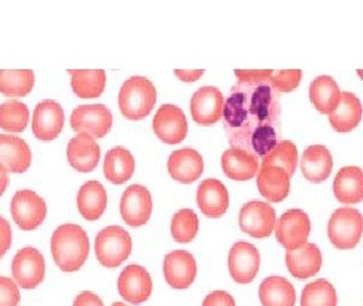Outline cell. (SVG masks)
<instances>
[{
    "mask_svg": "<svg viewBox=\"0 0 363 306\" xmlns=\"http://www.w3.org/2000/svg\"><path fill=\"white\" fill-rule=\"evenodd\" d=\"M281 108L269 82L234 85L223 107V122L230 144L264 157L279 139Z\"/></svg>",
    "mask_w": 363,
    "mask_h": 306,
    "instance_id": "cell-1",
    "label": "cell"
},
{
    "mask_svg": "<svg viewBox=\"0 0 363 306\" xmlns=\"http://www.w3.org/2000/svg\"><path fill=\"white\" fill-rule=\"evenodd\" d=\"M50 247L55 264L64 272L81 269L90 252L88 234L75 224L58 227L51 237Z\"/></svg>",
    "mask_w": 363,
    "mask_h": 306,
    "instance_id": "cell-2",
    "label": "cell"
},
{
    "mask_svg": "<svg viewBox=\"0 0 363 306\" xmlns=\"http://www.w3.org/2000/svg\"><path fill=\"white\" fill-rule=\"evenodd\" d=\"M157 90L150 79L132 76L125 81L118 94V105L123 116L140 120L151 113L156 105Z\"/></svg>",
    "mask_w": 363,
    "mask_h": 306,
    "instance_id": "cell-3",
    "label": "cell"
},
{
    "mask_svg": "<svg viewBox=\"0 0 363 306\" xmlns=\"http://www.w3.org/2000/svg\"><path fill=\"white\" fill-rule=\"evenodd\" d=\"M94 251L101 266L117 268L130 256L132 238L123 227H106L96 235Z\"/></svg>",
    "mask_w": 363,
    "mask_h": 306,
    "instance_id": "cell-4",
    "label": "cell"
},
{
    "mask_svg": "<svg viewBox=\"0 0 363 306\" xmlns=\"http://www.w3.org/2000/svg\"><path fill=\"white\" fill-rule=\"evenodd\" d=\"M327 230L329 241L336 249H354L362 236V215L354 208H340L329 219Z\"/></svg>",
    "mask_w": 363,
    "mask_h": 306,
    "instance_id": "cell-5",
    "label": "cell"
},
{
    "mask_svg": "<svg viewBox=\"0 0 363 306\" xmlns=\"http://www.w3.org/2000/svg\"><path fill=\"white\" fill-rule=\"evenodd\" d=\"M11 217L21 230H37L47 215V204L41 196L31 190L15 193L11 202Z\"/></svg>",
    "mask_w": 363,
    "mask_h": 306,
    "instance_id": "cell-6",
    "label": "cell"
},
{
    "mask_svg": "<svg viewBox=\"0 0 363 306\" xmlns=\"http://www.w3.org/2000/svg\"><path fill=\"white\" fill-rule=\"evenodd\" d=\"M111 125V111L101 103L79 106L71 115L72 128L79 133L89 134L94 139L107 135Z\"/></svg>",
    "mask_w": 363,
    "mask_h": 306,
    "instance_id": "cell-7",
    "label": "cell"
},
{
    "mask_svg": "<svg viewBox=\"0 0 363 306\" xmlns=\"http://www.w3.org/2000/svg\"><path fill=\"white\" fill-rule=\"evenodd\" d=\"M276 238L281 246L296 249L308 243L311 224L309 215L303 210L291 209L275 222Z\"/></svg>",
    "mask_w": 363,
    "mask_h": 306,
    "instance_id": "cell-8",
    "label": "cell"
},
{
    "mask_svg": "<svg viewBox=\"0 0 363 306\" xmlns=\"http://www.w3.org/2000/svg\"><path fill=\"white\" fill-rule=\"evenodd\" d=\"M45 258L34 247L20 249L11 262V273L23 289H34L43 283L45 278Z\"/></svg>",
    "mask_w": 363,
    "mask_h": 306,
    "instance_id": "cell-9",
    "label": "cell"
},
{
    "mask_svg": "<svg viewBox=\"0 0 363 306\" xmlns=\"http://www.w3.org/2000/svg\"><path fill=\"white\" fill-rule=\"evenodd\" d=\"M238 222L241 230L251 237H269L275 227L276 211L266 202L250 201L242 207Z\"/></svg>",
    "mask_w": 363,
    "mask_h": 306,
    "instance_id": "cell-10",
    "label": "cell"
},
{
    "mask_svg": "<svg viewBox=\"0 0 363 306\" xmlns=\"http://www.w3.org/2000/svg\"><path fill=\"white\" fill-rule=\"evenodd\" d=\"M152 213V198L147 187L134 184L128 186L121 198V215L130 227L147 224Z\"/></svg>",
    "mask_w": 363,
    "mask_h": 306,
    "instance_id": "cell-11",
    "label": "cell"
},
{
    "mask_svg": "<svg viewBox=\"0 0 363 306\" xmlns=\"http://www.w3.org/2000/svg\"><path fill=\"white\" fill-rule=\"evenodd\" d=\"M152 128L156 135L166 144H179L186 137V117L181 108L166 103L157 110Z\"/></svg>",
    "mask_w": 363,
    "mask_h": 306,
    "instance_id": "cell-12",
    "label": "cell"
},
{
    "mask_svg": "<svg viewBox=\"0 0 363 306\" xmlns=\"http://www.w3.org/2000/svg\"><path fill=\"white\" fill-rule=\"evenodd\" d=\"M65 123L62 106L55 100H43L34 108L32 132L41 141H51L60 135Z\"/></svg>",
    "mask_w": 363,
    "mask_h": 306,
    "instance_id": "cell-13",
    "label": "cell"
},
{
    "mask_svg": "<svg viewBox=\"0 0 363 306\" xmlns=\"http://www.w3.org/2000/svg\"><path fill=\"white\" fill-rule=\"evenodd\" d=\"M228 268L234 281L241 285L250 283L258 275L260 254L253 244L238 242L228 255Z\"/></svg>",
    "mask_w": 363,
    "mask_h": 306,
    "instance_id": "cell-14",
    "label": "cell"
},
{
    "mask_svg": "<svg viewBox=\"0 0 363 306\" xmlns=\"http://www.w3.org/2000/svg\"><path fill=\"white\" fill-rule=\"evenodd\" d=\"M117 287L119 295L126 302L138 305L150 298L152 280L145 268L138 264H130L121 272Z\"/></svg>",
    "mask_w": 363,
    "mask_h": 306,
    "instance_id": "cell-15",
    "label": "cell"
},
{
    "mask_svg": "<svg viewBox=\"0 0 363 306\" xmlns=\"http://www.w3.org/2000/svg\"><path fill=\"white\" fill-rule=\"evenodd\" d=\"M224 107V96L215 86H202L193 94L191 99V115L200 125H213L221 118Z\"/></svg>",
    "mask_w": 363,
    "mask_h": 306,
    "instance_id": "cell-16",
    "label": "cell"
},
{
    "mask_svg": "<svg viewBox=\"0 0 363 306\" xmlns=\"http://www.w3.org/2000/svg\"><path fill=\"white\" fill-rule=\"evenodd\" d=\"M164 276L172 288L186 289L196 277V262L186 251L168 253L164 260Z\"/></svg>",
    "mask_w": 363,
    "mask_h": 306,
    "instance_id": "cell-17",
    "label": "cell"
},
{
    "mask_svg": "<svg viewBox=\"0 0 363 306\" xmlns=\"http://www.w3.org/2000/svg\"><path fill=\"white\" fill-rule=\"evenodd\" d=\"M167 167L173 179L182 184H191L203 173V159L194 149L184 147L170 154Z\"/></svg>",
    "mask_w": 363,
    "mask_h": 306,
    "instance_id": "cell-18",
    "label": "cell"
},
{
    "mask_svg": "<svg viewBox=\"0 0 363 306\" xmlns=\"http://www.w3.org/2000/svg\"><path fill=\"white\" fill-rule=\"evenodd\" d=\"M196 202L204 215L209 218H219L228 209L230 196L226 186L218 179H204L199 185Z\"/></svg>",
    "mask_w": 363,
    "mask_h": 306,
    "instance_id": "cell-19",
    "label": "cell"
},
{
    "mask_svg": "<svg viewBox=\"0 0 363 306\" xmlns=\"http://www.w3.org/2000/svg\"><path fill=\"white\" fill-rule=\"evenodd\" d=\"M32 162L31 149L18 136L0 134V164L11 173L22 174Z\"/></svg>",
    "mask_w": 363,
    "mask_h": 306,
    "instance_id": "cell-20",
    "label": "cell"
},
{
    "mask_svg": "<svg viewBox=\"0 0 363 306\" xmlns=\"http://www.w3.org/2000/svg\"><path fill=\"white\" fill-rule=\"evenodd\" d=\"M67 159L74 169L90 173L100 160L99 144L89 134L79 133L68 142Z\"/></svg>",
    "mask_w": 363,
    "mask_h": 306,
    "instance_id": "cell-21",
    "label": "cell"
},
{
    "mask_svg": "<svg viewBox=\"0 0 363 306\" xmlns=\"http://www.w3.org/2000/svg\"><path fill=\"white\" fill-rule=\"evenodd\" d=\"M323 264L320 249L313 243H306L286 252V266L289 273L301 280L317 275Z\"/></svg>",
    "mask_w": 363,
    "mask_h": 306,
    "instance_id": "cell-22",
    "label": "cell"
},
{
    "mask_svg": "<svg viewBox=\"0 0 363 306\" xmlns=\"http://www.w3.org/2000/svg\"><path fill=\"white\" fill-rule=\"evenodd\" d=\"M258 171L257 185L261 196L275 203L287 198L291 190V177L285 170L275 166H261Z\"/></svg>",
    "mask_w": 363,
    "mask_h": 306,
    "instance_id": "cell-23",
    "label": "cell"
},
{
    "mask_svg": "<svg viewBox=\"0 0 363 306\" xmlns=\"http://www.w3.org/2000/svg\"><path fill=\"white\" fill-rule=\"evenodd\" d=\"M221 167L228 178L238 181H249L258 173L259 158L252 153L230 147L221 156Z\"/></svg>",
    "mask_w": 363,
    "mask_h": 306,
    "instance_id": "cell-24",
    "label": "cell"
},
{
    "mask_svg": "<svg viewBox=\"0 0 363 306\" xmlns=\"http://www.w3.org/2000/svg\"><path fill=\"white\" fill-rule=\"evenodd\" d=\"M301 169L308 181L323 183L332 174V154L325 145H310L302 154Z\"/></svg>",
    "mask_w": 363,
    "mask_h": 306,
    "instance_id": "cell-25",
    "label": "cell"
},
{
    "mask_svg": "<svg viewBox=\"0 0 363 306\" xmlns=\"http://www.w3.org/2000/svg\"><path fill=\"white\" fill-rule=\"evenodd\" d=\"M335 198L340 203L354 204L362 201L363 174L362 170L354 166L340 168L333 184Z\"/></svg>",
    "mask_w": 363,
    "mask_h": 306,
    "instance_id": "cell-26",
    "label": "cell"
},
{
    "mask_svg": "<svg viewBox=\"0 0 363 306\" xmlns=\"http://www.w3.org/2000/svg\"><path fill=\"white\" fill-rule=\"evenodd\" d=\"M107 201L105 187L98 181H86L77 193V208L86 220H98L105 212Z\"/></svg>",
    "mask_w": 363,
    "mask_h": 306,
    "instance_id": "cell-27",
    "label": "cell"
},
{
    "mask_svg": "<svg viewBox=\"0 0 363 306\" xmlns=\"http://www.w3.org/2000/svg\"><path fill=\"white\" fill-rule=\"evenodd\" d=\"M361 116L360 99L351 92H340V103L332 113H329V123L338 133H347L357 128Z\"/></svg>",
    "mask_w": 363,
    "mask_h": 306,
    "instance_id": "cell-28",
    "label": "cell"
},
{
    "mask_svg": "<svg viewBox=\"0 0 363 306\" xmlns=\"http://www.w3.org/2000/svg\"><path fill=\"white\" fill-rule=\"evenodd\" d=\"M135 159L133 154L122 147H113L106 153L104 174L113 184H124L133 175Z\"/></svg>",
    "mask_w": 363,
    "mask_h": 306,
    "instance_id": "cell-29",
    "label": "cell"
},
{
    "mask_svg": "<svg viewBox=\"0 0 363 306\" xmlns=\"http://www.w3.org/2000/svg\"><path fill=\"white\" fill-rule=\"evenodd\" d=\"M310 100L319 113L329 115L337 108L340 90L337 83L328 75L315 77L310 84Z\"/></svg>",
    "mask_w": 363,
    "mask_h": 306,
    "instance_id": "cell-30",
    "label": "cell"
},
{
    "mask_svg": "<svg viewBox=\"0 0 363 306\" xmlns=\"http://www.w3.org/2000/svg\"><path fill=\"white\" fill-rule=\"evenodd\" d=\"M259 298L262 306H294L296 293L287 279L272 276L261 283Z\"/></svg>",
    "mask_w": 363,
    "mask_h": 306,
    "instance_id": "cell-31",
    "label": "cell"
},
{
    "mask_svg": "<svg viewBox=\"0 0 363 306\" xmlns=\"http://www.w3.org/2000/svg\"><path fill=\"white\" fill-rule=\"evenodd\" d=\"M71 75V85L74 94L82 99L98 98L106 86V73L96 71H68Z\"/></svg>",
    "mask_w": 363,
    "mask_h": 306,
    "instance_id": "cell-32",
    "label": "cell"
},
{
    "mask_svg": "<svg viewBox=\"0 0 363 306\" xmlns=\"http://www.w3.org/2000/svg\"><path fill=\"white\" fill-rule=\"evenodd\" d=\"M298 154L296 145L289 140L278 141L269 152L264 154L261 160V166H275L281 168L292 177L298 167Z\"/></svg>",
    "mask_w": 363,
    "mask_h": 306,
    "instance_id": "cell-33",
    "label": "cell"
},
{
    "mask_svg": "<svg viewBox=\"0 0 363 306\" xmlns=\"http://www.w3.org/2000/svg\"><path fill=\"white\" fill-rule=\"evenodd\" d=\"M30 119L28 106L17 100H9L0 105V128L11 133L26 130Z\"/></svg>",
    "mask_w": 363,
    "mask_h": 306,
    "instance_id": "cell-34",
    "label": "cell"
},
{
    "mask_svg": "<svg viewBox=\"0 0 363 306\" xmlns=\"http://www.w3.org/2000/svg\"><path fill=\"white\" fill-rule=\"evenodd\" d=\"M34 86V73L24 71H3L0 69V94L6 96H24Z\"/></svg>",
    "mask_w": 363,
    "mask_h": 306,
    "instance_id": "cell-35",
    "label": "cell"
},
{
    "mask_svg": "<svg viewBox=\"0 0 363 306\" xmlns=\"http://www.w3.org/2000/svg\"><path fill=\"white\" fill-rule=\"evenodd\" d=\"M337 294L326 279H318L308 283L302 290L301 306H336Z\"/></svg>",
    "mask_w": 363,
    "mask_h": 306,
    "instance_id": "cell-36",
    "label": "cell"
},
{
    "mask_svg": "<svg viewBox=\"0 0 363 306\" xmlns=\"http://www.w3.org/2000/svg\"><path fill=\"white\" fill-rule=\"evenodd\" d=\"M199 230V219L191 209H182L174 215L170 225V232L179 243H190Z\"/></svg>",
    "mask_w": 363,
    "mask_h": 306,
    "instance_id": "cell-37",
    "label": "cell"
},
{
    "mask_svg": "<svg viewBox=\"0 0 363 306\" xmlns=\"http://www.w3.org/2000/svg\"><path fill=\"white\" fill-rule=\"evenodd\" d=\"M301 79L302 71L300 69L272 72L269 84L276 92H291L298 88Z\"/></svg>",
    "mask_w": 363,
    "mask_h": 306,
    "instance_id": "cell-38",
    "label": "cell"
},
{
    "mask_svg": "<svg viewBox=\"0 0 363 306\" xmlns=\"http://www.w3.org/2000/svg\"><path fill=\"white\" fill-rule=\"evenodd\" d=\"M20 289L11 278L0 277V306H17L20 303Z\"/></svg>",
    "mask_w": 363,
    "mask_h": 306,
    "instance_id": "cell-39",
    "label": "cell"
},
{
    "mask_svg": "<svg viewBox=\"0 0 363 306\" xmlns=\"http://www.w3.org/2000/svg\"><path fill=\"white\" fill-rule=\"evenodd\" d=\"M272 72L270 69L267 71H238L234 72L238 82L247 83V84H260V83L269 82Z\"/></svg>",
    "mask_w": 363,
    "mask_h": 306,
    "instance_id": "cell-40",
    "label": "cell"
},
{
    "mask_svg": "<svg viewBox=\"0 0 363 306\" xmlns=\"http://www.w3.org/2000/svg\"><path fill=\"white\" fill-rule=\"evenodd\" d=\"M202 306H236L232 295L224 290H216L204 298Z\"/></svg>",
    "mask_w": 363,
    "mask_h": 306,
    "instance_id": "cell-41",
    "label": "cell"
},
{
    "mask_svg": "<svg viewBox=\"0 0 363 306\" xmlns=\"http://www.w3.org/2000/svg\"><path fill=\"white\" fill-rule=\"evenodd\" d=\"M11 244V228L9 221L0 215V259L9 251Z\"/></svg>",
    "mask_w": 363,
    "mask_h": 306,
    "instance_id": "cell-42",
    "label": "cell"
},
{
    "mask_svg": "<svg viewBox=\"0 0 363 306\" xmlns=\"http://www.w3.org/2000/svg\"><path fill=\"white\" fill-rule=\"evenodd\" d=\"M73 306H105L98 295L91 292H83L74 300Z\"/></svg>",
    "mask_w": 363,
    "mask_h": 306,
    "instance_id": "cell-43",
    "label": "cell"
},
{
    "mask_svg": "<svg viewBox=\"0 0 363 306\" xmlns=\"http://www.w3.org/2000/svg\"><path fill=\"white\" fill-rule=\"evenodd\" d=\"M174 73L183 82L190 83L196 82V79H200L203 75L204 71L203 69H200V71H179V69H176Z\"/></svg>",
    "mask_w": 363,
    "mask_h": 306,
    "instance_id": "cell-44",
    "label": "cell"
},
{
    "mask_svg": "<svg viewBox=\"0 0 363 306\" xmlns=\"http://www.w3.org/2000/svg\"><path fill=\"white\" fill-rule=\"evenodd\" d=\"M9 171L0 164V196L5 193L6 188L9 186Z\"/></svg>",
    "mask_w": 363,
    "mask_h": 306,
    "instance_id": "cell-45",
    "label": "cell"
},
{
    "mask_svg": "<svg viewBox=\"0 0 363 306\" xmlns=\"http://www.w3.org/2000/svg\"><path fill=\"white\" fill-rule=\"evenodd\" d=\"M111 306H128V305H125V304L119 303V302H117V303H113V305H111Z\"/></svg>",
    "mask_w": 363,
    "mask_h": 306,
    "instance_id": "cell-46",
    "label": "cell"
}]
</instances>
